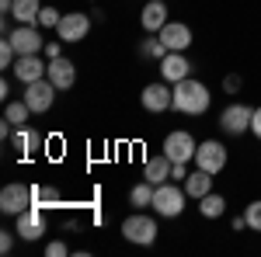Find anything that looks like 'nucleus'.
I'll return each instance as SVG.
<instances>
[{
    "label": "nucleus",
    "mask_w": 261,
    "mask_h": 257,
    "mask_svg": "<svg viewBox=\"0 0 261 257\" xmlns=\"http://www.w3.org/2000/svg\"><path fill=\"white\" fill-rule=\"evenodd\" d=\"M174 87V111L181 115H205L209 111V104H213V94H209V87L195 77H185L178 83H171Z\"/></svg>",
    "instance_id": "nucleus-1"
},
{
    "label": "nucleus",
    "mask_w": 261,
    "mask_h": 257,
    "mask_svg": "<svg viewBox=\"0 0 261 257\" xmlns=\"http://www.w3.org/2000/svg\"><path fill=\"white\" fill-rule=\"evenodd\" d=\"M185 198H188L185 188L171 184V181H164V184L153 188V205H150V209H153L161 219H178L181 209H185Z\"/></svg>",
    "instance_id": "nucleus-2"
},
{
    "label": "nucleus",
    "mask_w": 261,
    "mask_h": 257,
    "mask_svg": "<svg viewBox=\"0 0 261 257\" xmlns=\"http://www.w3.org/2000/svg\"><path fill=\"white\" fill-rule=\"evenodd\" d=\"M226 163H230V150L223 146L220 139H205V142H199V150H195V167L199 170H205V174H223L226 170Z\"/></svg>",
    "instance_id": "nucleus-3"
},
{
    "label": "nucleus",
    "mask_w": 261,
    "mask_h": 257,
    "mask_svg": "<svg viewBox=\"0 0 261 257\" xmlns=\"http://www.w3.org/2000/svg\"><path fill=\"white\" fill-rule=\"evenodd\" d=\"M122 237L129 243H140V247H150L157 240V219L143 216V212H133V216L122 219Z\"/></svg>",
    "instance_id": "nucleus-4"
},
{
    "label": "nucleus",
    "mask_w": 261,
    "mask_h": 257,
    "mask_svg": "<svg viewBox=\"0 0 261 257\" xmlns=\"http://www.w3.org/2000/svg\"><path fill=\"white\" fill-rule=\"evenodd\" d=\"M4 39H11V45L18 49V56H39L45 49V39H42L39 24H14Z\"/></svg>",
    "instance_id": "nucleus-5"
},
{
    "label": "nucleus",
    "mask_w": 261,
    "mask_h": 257,
    "mask_svg": "<svg viewBox=\"0 0 261 257\" xmlns=\"http://www.w3.org/2000/svg\"><path fill=\"white\" fill-rule=\"evenodd\" d=\"M28 205H35V195H32V184H4V191H0V212L4 216H21Z\"/></svg>",
    "instance_id": "nucleus-6"
},
{
    "label": "nucleus",
    "mask_w": 261,
    "mask_h": 257,
    "mask_svg": "<svg viewBox=\"0 0 261 257\" xmlns=\"http://www.w3.org/2000/svg\"><path fill=\"white\" fill-rule=\"evenodd\" d=\"M140 104L146 111H153V115H164L167 108H174V87H171L167 80H153V83L143 87Z\"/></svg>",
    "instance_id": "nucleus-7"
},
{
    "label": "nucleus",
    "mask_w": 261,
    "mask_h": 257,
    "mask_svg": "<svg viewBox=\"0 0 261 257\" xmlns=\"http://www.w3.org/2000/svg\"><path fill=\"white\" fill-rule=\"evenodd\" d=\"M251 119H254V108L233 101V104H226L220 111V129L230 132V136H244V132H251Z\"/></svg>",
    "instance_id": "nucleus-8"
},
{
    "label": "nucleus",
    "mask_w": 261,
    "mask_h": 257,
    "mask_svg": "<svg viewBox=\"0 0 261 257\" xmlns=\"http://www.w3.org/2000/svg\"><path fill=\"white\" fill-rule=\"evenodd\" d=\"M161 150L174 160V163H188V160H195L199 142H195V136H192V132L174 129V132H167V136H164V146H161Z\"/></svg>",
    "instance_id": "nucleus-9"
},
{
    "label": "nucleus",
    "mask_w": 261,
    "mask_h": 257,
    "mask_svg": "<svg viewBox=\"0 0 261 257\" xmlns=\"http://www.w3.org/2000/svg\"><path fill=\"white\" fill-rule=\"evenodd\" d=\"M56 83L49 77H42V80H35V83H24V94L21 98L28 101V108L35 111V115H42V111H49L53 108V101H56Z\"/></svg>",
    "instance_id": "nucleus-10"
},
{
    "label": "nucleus",
    "mask_w": 261,
    "mask_h": 257,
    "mask_svg": "<svg viewBox=\"0 0 261 257\" xmlns=\"http://www.w3.org/2000/svg\"><path fill=\"white\" fill-rule=\"evenodd\" d=\"M87 32H91V18H87L84 11H70V14H63L60 28H56L60 42H66V45L84 42V39H87Z\"/></svg>",
    "instance_id": "nucleus-11"
},
{
    "label": "nucleus",
    "mask_w": 261,
    "mask_h": 257,
    "mask_svg": "<svg viewBox=\"0 0 261 257\" xmlns=\"http://www.w3.org/2000/svg\"><path fill=\"white\" fill-rule=\"evenodd\" d=\"M42 212H45L42 205H28L21 216H14V219H18V237L21 240L32 243V240H39L42 233H45V216H42Z\"/></svg>",
    "instance_id": "nucleus-12"
},
{
    "label": "nucleus",
    "mask_w": 261,
    "mask_h": 257,
    "mask_svg": "<svg viewBox=\"0 0 261 257\" xmlns=\"http://www.w3.org/2000/svg\"><path fill=\"white\" fill-rule=\"evenodd\" d=\"M157 35H161V42L167 45V52H185V49L192 45V28H188L185 21H167Z\"/></svg>",
    "instance_id": "nucleus-13"
},
{
    "label": "nucleus",
    "mask_w": 261,
    "mask_h": 257,
    "mask_svg": "<svg viewBox=\"0 0 261 257\" xmlns=\"http://www.w3.org/2000/svg\"><path fill=\"white\" fill-rule=\"evenodd\" d=\"M45 77L53 80L60 91H70L73 83H77V63L60 56V60H49V70H45Z\"/></svg>",
    "instance_id": "nucleus-14"
},
{
    "label": "nucleus",
    "mask_w": 261,
    "mask_h": 257,
    "mask_svg": "<svg viewBox=\"0 0 261 257\" xmlns=\"http://www.w3.org/2000/svg\"><path fill=\"white\" fill-rule=\"evenodd\" d=\"M192 77V63H188V56L185 52H167L161 60V80H167V83H178V80Z\"/></svg>",
    "instance_id": "nucleus-15"
},
{
    "label": "nucleus",
    "mask_w": 261,
    "mask_h": 257,
    "mask_svg": "<svg viewBox=\"0 0 261 257\" xmlns=\"http://www.w3.org/2000/svg\"><path fill=\"white\" fill-rule=\"evenodd\" d=\"M11 70H14V77H18L21 83H35V80L45 77V70H49V60L42 63L39 56H18V63H14Z\"/></svg>",
    "instance_id": "nucleus-16"
},
{
    "label": "nucleus",
    "mask_w": 261,
    "mask_h": 257,
    "mask_svg": "<svg viewBox=\"0 0 261 257\" xmlns=\"http://www.w3.org/2000/svg\"><path fill=\"white\" fill-rule=\"evenodd\" d=\"M140 24H143V32L157 35L164 24H167V4H164V0H150V4L143 7V14H140Z\"/></svg>",
    "instance_id": "nucleus-17"
},
{
    "label": "nucleus",
    "mask_w": 261,
    "mask_h": 257,
    "mask_svg": "<svg viewBox=\"0 0 261 257\" xmlns=\"http://www.w3.org/2000/svg\"><path fill=\"white\" fill-rule=\"evenodd\" d=\"M171 167H174V160L161 150V157H150L143 163V178L150 184H164V181H171Z\"/></svg>",
    "instance_id": "nucleus-18"
},
{
    "label": "nucleus",
    "mask_w": 261,
    "mask_h": 257,
    "mask_svg": "<svg viewBox=\"0 0 261 257\" xmlns=\"http://www.w3.org/2000/svg\"><path fill=\"white\" fill-rule=\"evenodd\" d=\"M11 142H14V150H18L21 157H32L35 150H42V136L32 129V125H18L14 136H11Z\"/></svg>",
    "instance_id": "nucleus-19"
},
{
    "label": "nucleus",
    "mask_w": 261,
    "mask_h": 257,
    "mask_svg": "<svg viewBox=\"0 0 261 257\" xmlns=\"http://www.w3.org/2000/svg\"><path fill=\"white\" fill-rule=\"evenodd\" d=\"M185 191H188V198H205L213 191V174H205V170L195 167V170L185 178Z\"/></svg>",
    "instance_id": "nucleus-20"
},
{
    "label": "nucleus",
    "mask_w": 261,
    "mask_h": 257,
    "mask_svg": "<svg viewBox=\"0 0 261 257\" xmlns=\"http://www.w3.org/2000/svg\"><path fill=\"white\" fill-rule=\"evenodd\" d=\"M39 11H42V0H14L11 18L18 21V24H35L39 21Z\"/></svg>",
    "instance_id": "nucleus-21"
},
{
    "label": "nucleus",
    "mask_w": 261,
    "mask_h": 257,
    "mask_svg": "<svg viewBox=\"0 0 261 257\" xmlns=\"http://www.w3.org/2000/svg\"><path fill=\"white\" fill-rule=\"evenodd\" d=\"M32 115H35V111L28 108V101H24V98H21V101H7V108H4V119L11 122L14 129H18V125H28Z\"/></svg>",
    "instance_id": "nucleus-22"
},
{
    "label": "nucleus",
    "mask_w": 261,
    "mask_h": 257,
    "mask_svg": "<svg viewBox=\"0 0 261 257\" xmlns=\"http://www.w3.org/2000/svg\"><path fill=\"white\" fill-rule=\"evenodd\" d=\"M153 188H157V184H150L146 178H143L140 184H133V191H129V205H133V209H150V205H153Z\"/></svg>",
    "instance_id": "nucleus-23"
},
{
    "label": "nucleus",
    "mask_w": 261,
    "mask_h": 257,
    "mask_svg": "<svg viewBox=\"0 0 261 257\" xmlns=\"http://www.w3.org/2000/svg\"><path fill=\"white\" fill-rule=\"evenodd\" d=\"M199 212L205 219H220L223 212H226V198H223L220 191H209L205 198H199Z\"/></svg>",
    "instance_id": "nucleus-24"
},
{
    "label": "nucleus",
    "mask_w": 261,
    "mask_h": 257,
    "mask_svg": "<svg viewBox=\"0 0 261 257\" xmlns=\"http://www.w3.org/2000/svg\"><path fill=\"white\" fill-rule=\"evenodd\" d=\"M32 195H35V205H42V209L60 205V188L56 184H32Z\"/></svg>",
    "instance_id": "nucleus-25"
},
{
    "label": "nucleus",
    "mask_w": 261,
    "mask_h": 257,
    "mask_svg": "<svg viewBox=\"0 0 261 257\" xmlns=\"http://www.w3.org/2000/svg\"><path fill=\"white\" fill-rule=\"evenodd\" d=\"M140 56H143V60H157V63H161L164 56H167V45H164L161 39H143L140 42Z\"/></svg>",
    "instance_id": "nucleus-26"
},
{
    "label": "nucleus",
    "mask_w": 261,
    "mask_h": 257,
    "mask_svg": "<svg viewBox=\"0 0 261 257\" xmlns=\"http://www.w3.org/2000/svg\"><path fill=\"white\" fill-rule=\"evenodd\" d=\"M244 219H247V230H251V233H261V198H254V202L244 209Z\"/></svg>",
    "instance_id": "nucleus-27"
},
{
    "label": "nucleus",
    "mask_w": 261,
    "mask_h": 257,
    "mask_svg": "<svg viewBox=\"0 0 261 257\" xmlns=\"http://www.w3.org/2000/svg\"><path fill=\"white\" fill-rule=\"evenodd\" d=\"M60 21H63V14L56 11V7H42L35 24H39V28H60Z\"/></svg>",
    "instance_id": "nucleus-28"
},
{
    "label": "nucleus",
    "mask_w": 261,
    "mask_h": 257,
    "mask_svg": "<svg viewBox=\"0 0 261 257\" xmlns=\"http://www.w3.org/2000/svg\"><path fill=\"white\" fill-rule=\"evenodd\" d=\"M66 254H70V247L63 240H49L45 243V257H66Z\"/></svg>",
    "instance_id": "nucleus-29"
},
{
    "label": "nucleus",
    "mask_w": 261,
    "mask_h": 257,
    "mask_svg": "<svg viewBox=\"0 0 261 257\" xmlns=\"http://www.w3.org/2000/svg\"><path fill=\"white\" fill-rule=\"evenodd\" d=\"M18 233V230H14ZM14 233L11 230H0V254H11L14 250Z\"/></svg>",
    "instance_id": "nucleus-30"
},
{
    "label": "nucleus",
    "mask_w": 261,
    "mask_h": 257,
    "mask_svg": "<svg viewBox=\"0 0 261 257\" xmlns=\"http://www.w3.org/2000/svg\"><path fill=\"white\" fill-rule=\"evenodd\" d=\"M241 87H244V80L237 77V73H230V77H223V91H226V94H237Z\"/></svg>",
    "instance_id": "nucleus-31"
},
{
    "label": "nucleus",
    "mask_w": 261,
    "mask_h": 257,
    "mask_svg": "<svg viewBox=\"0 0 261 257\" xmlns=\"http://www.w3.org/2000/svg\"><path fill=\"white\" fill-rule=\"evenodd\" d=\"M42 52H45V60H60V56H63V45H60V42H45V49H42Z\"/></svg>",
    "instance_id": "nucleus-32"
},
{
    "label": "nucleus",
    "mask_w": 261,
    "mask_h": 257,
    "mask_svg": "<svg viewBox=\"0 0 261 257\" xmlns=\"http://www.w3.org/2000/svg\"><path fill=\"white\" fill-rule=\"evenodd\" d=\"M185 178H188V163H174L171 167V181H181L185 184Z\"/></svg>",
    "instance_id": "nucleus-33"
},
{
    "label": "nucleus",
    "mask_w": 261,
    "mask_h": 257,
    "mask_svg": "<svg viewBox=\"0 0 261 257\" xmlns=\"http://www.w3.org/2000/svg\"><path fill=\"white\" fill-rule=\"evenodd\" d=\"M251 132H254V136L261 139V104L254 108V119H251Z\"/></svg>",
    "instance_id": "nucleus-34"
}]
</instances>
